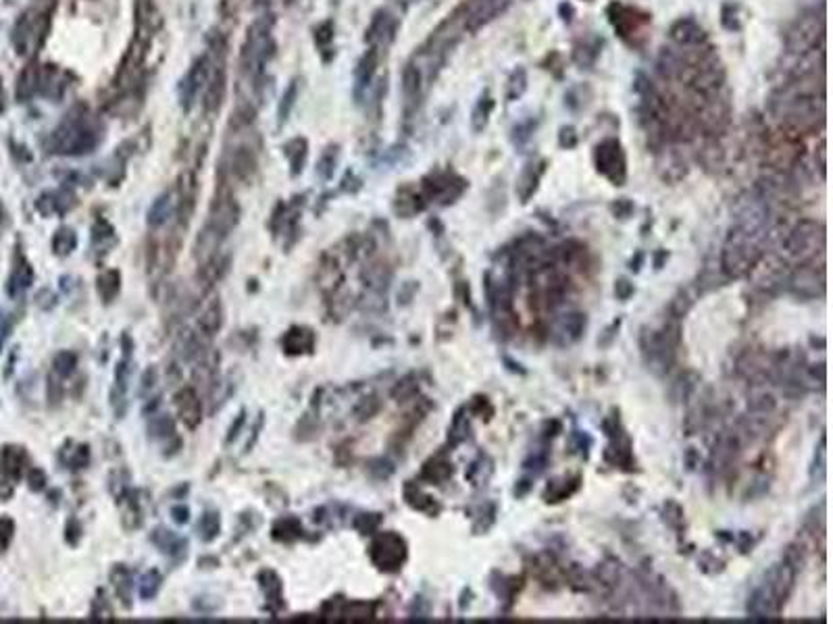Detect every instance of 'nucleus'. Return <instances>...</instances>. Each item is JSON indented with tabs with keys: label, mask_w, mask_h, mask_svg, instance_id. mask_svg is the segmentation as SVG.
I'll return each instance as SVG.
<instances>
[{
	"label": "nucleus",
	"mask_w": 833,
	"mask_h": 624,
	"mask_svg": "<svg viewBox=\"0 0 833 624\" xmlns=\"http://www.w3.org/2000/svg\"><path fill=\"white\" fill-rule=\"evenodd\" d=\"M452 475V464H448V462H438V460H431L429 464H425V468H423V477L425 479H429V481H444L446 477H450Z\"/></svg>",
	"instance_id": "nucleus-36"
},
{
	"label": "nucleus",
	"mask_w": 833,
	"mask_h": 624,
	"mask_svg": "<svg viewBox=\"0 0 833 624\" xmlns=\"http://www.w3.org/2000/svg\"><path fill=\"white\" fill-rule=\"evenodd\" d=\"M300 533H303V529H300V522L296 518H281L273 527V537L279 541H294L300 537Z\"/></svg>",
	"instance_id": "nucleus-24"
},
{
	"label": "nucleus",
	"mask_w": 833,
	"mask_h": 624,
	"mask_svg": "<svg viewBox=\"0 0 833 624\" xmlns=\"http://www.w3.org/2000/svg\"><path fill=\"white\" fill-rule=\"evenodd\" d=\"M175 408H177L179 421L190 431H194L202 421V402H200L194 387H182L175 393Z\"/></svg>",
	"instance_id": "nucleus-7"
},
{
	"label": "nucleus",
	"mask_w": 833,
	"mask_h": 624,
	"mask_svg": "<svg viewBox=\"0 0 833 624\" xmlns=\"http://www.w3.org/2000/svg\"><path fill=\"white\" fill-rule=\"evenodd\" d=\"M78 366V356L69 350L56 354L55 358V375L56 377H69Z\"/></svg>",
	"instance_id": "nucleus-34"
},
{
	"label": "nucleus",
	"mask_w": 833,
	"mask_h": 624,
	"mask_svg": "<svg viewBox=\"0 0 833 624\" xmlns=\"http://www.w3.org/2000/svg\"><path fill=\"white\" fill-rule=\"evenodd\" d=\"M508 0H467L454 11L463 31H477L506 9Z\"/></svg>",
	"instance_id": "nucleus-3"
},
{
	"label": "nucleus",
	"mask_w": 833,
	"mask_h": 624,
	"mask_svg": "<svg viewBox=\"0 0 833 624\" xmlns=\"http://www.w3.org/2000/svg\"><path fill=\"white\" fill-rule=\"evenodd\" d=\"M379 522H382L379 514H362L361 518L357 520V529L367 535V533H373V531L379 527Z\"/></svg>",
	"instance_id": "nucleus-40"
},
{
	"label": "nucleus",
	"mask_w": 833,
	"mask_h": 624,
	"mask_svg": "<svg viewBox=\"0 0 833 624\" xmlns=\"http://www.w3.org/2000/svg\"><path fill=\"white\" fill-rule=\"evenodd\" d=\"M188 508L186 506H179V508H173V518H175V522H179V524H184V522H188Z\"/></svg>",
	"instance_id": "nucleus-48"
},
{
	"label": "nucleus",
	"mask_w": 833,
	"mask_h": 624,
	"mask_svg": "<svg viewBox=\"0 0 833 624\" xmlns=\"http://www.w3.org/2000/svg\"><path fill=\"white\" fill-rule=\"evenodd\" d=\"M375 67H377V51L371 48L367 55L362 56L361 63H359V73H357L359 85H367V83L371 82V78L375 73Z\"/></svg>",
	"instance_id": "nucleus-32"
},
{
	"label": "nucleus",
	"mask_w": 833,
	"mask_h": 624,
	"mask_svg": "<svg viewBox=\"0 0 833 624\" xmlns=\"http://www.w3.org/2000/svg\"><path fill=\"white\" fill-rule=\"evenodd\" d=\"M465 190V181L456 175H436L429 184H425V191L431 200H440V202H454V198H459Z\"/></svg>",
	"instance_id": "nucleus-9"
},
{
	"label": "nucleus",
	"mask_w": 833,
	"mask_h": 624,
	"mask_svg": "<svg viewBox=\"0 0 833 624\" xmlns=\"http://www.w3.org/2000/svg\"><path fill=\"white\" fill-rule=\"evenodd\" d=\"M609 19H611L614 31L623 38V40H632L636 33H641L644 26L650 21L646 13H639L638 9L634 6H627V4H621V2H612L609 6Z\"/></svg>",
	"instance_id": "nucleus-6"
},
{
	"label": "nucleus",
	"mask_w": 833,
	"mask_h": 624,
	"mask_svg": "<svg viewBox=\"0 0 833 624\" xmlns=\"http://www.w3.org/2000/svg\"><path fill=\"white\" fill-rule=\"evenodd\" d=\"M540 173H542V171H535V166H533V164H528V169L523 171V175H521V179H519V184H517V190H521L523 186H528V190H525V194H523V202H528L529 196L535 191L538 179H540Z\"/></svg>",
	"instance_id": "nucleus-37"
},
{
	"label": "nucleus",
	"mask_w": 833,
	"mask_h": 624,
	"mask_svg": "<svg viewBox=\"0 0 833 624\" xmlns=\"http://www.w3.org/2000/svg\"><path fill=\"white\" fill-rule=\"evenodd\" d=\"M823 38H825L823 17L808 13L798 17V21L787 31V48L794 55H806L817 51V44L823 46Z\"/></svg>",
	"instance_id": "nucleus-2"
},
{
	"label": "nucleus",
	"mask_w": 833,
	"mask_h": 624,
	"mask_svg": "<svg viewBox=\"0 0 833 624\" xmlns=\"http://www.w3.org/2000/svg\"><path fill=\"white\" fill-rule=\"evenodd\" d=\"M157 379H159V375H157V369L154 366H148L146 369V373L142 375V387H140V391L146 396L148 391H152L154 389V385H157Z\"/></svg>",
	"instance_id": "nucleus-43"
},
{
	"label": "nucleus",
	"mask_w": 833,
	"mask_h": 624,
	"mask_svg": "<svg viewBox=\"0 0 833 624\" xmlns=\"http://www.w3.org/2000/svg\"><path fill=\"white\" fill-rule=\"evenodd\" d=\"M528 90V73L525 69H517L510 80H508V90H506V98L508 100H517L523 96V92Z\"/></svg>",
	"instance_id": "nucleus-33"
},
{
	"label": "nucleus",
	"mask_w": 833,
	"mask_h": 624,
	"mask_svg": "<svg viewBox=\"0 0 833 624\" xmlns=\"http://www.w3.org/2000/svg\"><path fill=\"white\" fill-rule=\"evenodd\" d=\"M313 346H315V333L306 327H292L281 339L283 352L290 354V356L313 352Z\"/></svg>",
	"instance_id": "nucleus-10"
},
{
	"label": "nucleus",
	"mask_w": 833,
	"mask_h": 624,
	"mask_svg": "<svg viewBox=\"0 0 833 624\" xmlns=\"http://www.w3.org/2000/svg\"><path fill=\"white\" fill-rule=\"evenodd\" d=\"M198 331L202 333V335H206V337H213V335H217V331L221 329L223 325V304L221 300L217 298H211L209 302H206V306L202 308V312L198 314Z\"/></svg>",
	"instance_id": "nucleus-11"
},
{
	"label": "nucleus",
	"mask_w": 833,
	"mask_h": 624,
	"mask_svg": "<svg viewBox=\"0 0 833 624\" xmlns=\"http://www.w3.org/2000/svg\"><path fill=\"white\" fill-rule=\"evenodd\" d=\"M88 460H90V452H88V448H85V445H80V448L73 452V460H71V466H73V468H83V466L88 464Z\"/></svg>",
	"instance_id": "nucleus-47"
},
{
	"label": "nucleus",
	"mask_w": 833,
	"mask_h": 624,
	"mask_svg": "<svg viewBox=\"0 0 833 624\" xmlns=\"http://www.w3.org/2000/svg\"><path fill=\"white\" fill-rule=\"evenodd\" d=\"M415 389H416V385L413 383V379H411V377H407V379L400 381V383L396 385V389H394L392 393H394L396 398L404 400V398H409L411 393H415Z\"/></svg>",
	"instance_id": "nucleus-44"
},
{
	"label": "nucleus",
	"mask_w": 833,
	"mask_h": 624,
	"mask_svg": "<svg viewBox=\"0 0 833 624\" xmlns=\"http://www.w3.org/2000/svg\"><path fill=\"white\" fill-rule=\"evenodd\" d=\"M238 221H240V206L234 200L227 184L219 179V188L215 191V198H213V204H211V213H209V221H206L204 227L211 229L221 240H225L234 231Z\"/></svg>",
	"instance_id": "nucleus-1"
},
{
	"label": "nucleus",
	"mask_w": 833,
	"mask_h": 624,
	"mask_svg": "<svg viewBox=\"0 0 833 624\" xmlns=\"http://www.w3.org/2000/svg\"><path fill=\"white\" fill-rule=\"evenodd\" d=\"M148 431H150L152 437L169 439V437H173V433H175V423H173V418H171L169 414H157V418L150 421Z\"/></svg>",
	"instance_id": "nucleus-30"
},
{
	"label": "nucleus",
	"mask_w": 833,
	"mask_h": 624,
	"mask_svg": "<svg viewBox=\"0 0 833 624\" xmlns=\"http://www.w3.org/2000/svg\"><path fill=\"white\" fill-rule=\"evenodd\" d=\"M130 354H132V350L127 348L123 352V358L119 360L117 369H115V385L109 393V398H111L109 402L119 418L123 416V412L127 408V385H130V371H132L130 369Z\"/></svg>",
	"instance_id": "nucleus-8"
},
{
	"label": "nucleus",
	"mask_w": 833,
	"mask_h": 624,
	"mask_svg": "<svg viewBox=\"0 0 833 624\" xmlns=\"http://www.w3.org/2000/svg\"><path fill=\"white\" fill-rule=\"evenodd\" d=\"M750 408L754 412H758V414H767V412H771L775 408V400H773V396H758V398L752 400Z\"/></svg>",
	"instance_id": "nucleus-41"
},
{
	"label": "nucleus",
	"mask_w": 833,
	"mask_h": 624,
	"mask_svg": "<svg viewBox=\"0 0 833 624\" xmlns=\"http://www.w3.org/2000/svg\"><path fill=\"white\" fill-rule=\"evenodd\" d=\"M152 541L157 543L159 549H163L165 554H177V551H184L186 549V541L182 537H177L175 533L167 531V529H157L154 535H152Z\"/></svg>",
	"instance_id": "nucleus-21"
},
{
	"label": "nucleus",
	"mask_w": 833,
	"mask_h": 624,
	"mask_svg": "<svg viewBox=\"0 0 833 624\" xmlns=\"http://www.w3.org/2000/svg\"><path fill=\"white\" fill-rule=\"evenodd\" d=\"M671 38L679 46H698L704 40V31L694 19H681L671 28Z\"/></svg>",
	"instance_id": "nucleus-14"
},
{
	"label": "nucleus",
	"mask_w": 833,
	"mask_h": 624,
	"mask_svg": "<svg viewBox=\"0 0 833 624\" xmlns=\"http://www.w3.org/2000/svg\"><path fill=\"white\" fill-rule=\"evenodd\" d=\"M96 290H98L103 302H107V304L112 302V300L117 298L119 290H121V275H119V271L117 269H109V271L103 273L98 277V281H96Z\"/></svg>",
	"instance_id": "nucleus-19"
},
{
	"label": "nucleus",
	"mask_w": 833,
	"mask_h": 624,
	"mask_svg": "<svg viewBox=\"0 0 833 624\" xmlns=\"http://www.w3.org/2000/svg\"><path fill=\"white\" fill-rule=\"evenodd\" d=\"M258 583H261V589L265 591V596L269 601H279L281 599V583H279V576L273 570H263L258 574Z\"/></svg>",
	"instance_id": "nucleus-26"
},
{
	"label": "nucleus",
	"mask_w": 833,
	"mask_h": 624,
	"mask_svg": "<svg viewBox=\"0 0 833 624\" xmlns=\"http://www.w3.org/2000/svg\"><path fill=\"white\" fill-rule=\"evenodd\" d=\"M231 173L240 181H248L256 173V157L250 148H238V152L231 157Z\"/></svg>",
	"instance_id": "nucleus-16"
},
{
	"label": "nucleus",
	"mask_w": 833,
	"mask_h": 624,
	"mask_svg": "<svg viewBox=\"0 0 833 624\" xmlns=\"http://www.w3.org/2000/svg\"><path fill=\"white\" fill-rule=\"evenodd\" d=\"M614 294L619 300H627L634 294V285L627 281V279H619L617 285H614Z\"/></svg>",
	"instance_id": "nucleus-46"
},
{
	"label": "nucleus",
	"mask_w": 833,
	"mask_h": 624,
	"mask_svg": "<svg viewBox=\"0 0 833 624\" xmlns=\"http://www.w3.org/2000/svg\"><path fill=\"white\" fill-rule=\"evenodd\" d=\"M394 36V23L389 19L388 13H379L373 21V26L369 29V40H384V38H392Z\"/></svg>",
	"instance_id": "nucleus-29"
},
{
	"label": "nucleus",
	"mask_w": 833,
	"mask_h": 624,
	"mask_svg": "<svg viewBox=\"0 0 833 624\" xmlns=\"http://www.w3.org/2000/svg\"><path fill=\"white\" fill-rule=\"evenodd\" d=\"M111 581L117 596L121 597L123 603L130 606V597H132V572L127 569H123L121 564H117L111 570Z\"/></svg>",
	"instance_id": "nucleus-20"
},
{
	"label": "nucleus",
	"mask_w": 833,
	"mask_h": 624,
	"mask_svg": "<svg viewBox=\"0 0 833 624\" xmlns=\"http://www.w3.org/2000/svg\"><path fill=\"white\" fill-rule=\"evenodd\" d=\"M814 283H817V273L806 271V269L796 273L794 279H792V287L798 294H802V296H817V285Z\"/></svg>",
	"instance_id": "nucleus-27"
},
{
	"label": "nucleus",
	"mask_w": 833,
	"mask_h": 624,
	"mask_svg": "<svg viewBox=\"0 0 833 624\" xmlns=\"http://www.w3.org/2000/svg\"><path fill=\"white\" fill-rule=\"evenodd\" d=\"M26 466V452L21 448H4L0 454V470L9 479H19Z\"/></svg>",
	"instance_id": "nucleus-15"
},
{
	"label": "nucleus",
	"mask_w": 833,
	"mask_h": 624,
	"mask_svg": "<svg viewBox=\"0 0 833 624\" xmlns=\"http://www.w3.org/2000/svg\"><path fill=\"white\" fill-rule=\"evenodd\" d=\"M817 242V225L805 221L800 223L787 238V250L792 254H805L808 248H812Z\"/></svg>",
	"instance_id": "nucleus-13"
},
{
	"label": "nucleus",
	"mask_w": 833,
	"mask_h": 624,
	"mask_svg": "<svg viewBox=\"0 0 833 624\" xmlns=\"http://www.w3.org/2000/svg\"><path fill=\"white\" fill-rule=\"evenodd\" d=\"M219 529H221V520H219L217 512H206V514L202 516L200 527H198L200 537H202L204 541H213V539L219 535Z\"/></svg>",
	"instance_id": "nucleus-31"
},
{
	"label": "nucleus",
	"mask_w": 833,
	"mask_h": 624,
	"mask_svg": "<svg viewBox=\"0 0 833 624\" xmlns=\"http://www.w3.org/2000/svg\"><path fill=\"white\" fill-rule=\"evenodd\" d=\"M738 11H740V6H738V4H731V2L723 6V26L727 29L742 28V23L738 21Z\"/></svg>",
	"instance_id": "nucleus-38"
},
{
	"label": "nucleus",
	"mask_w": 833,
	"mask_h": 624,
	"mask_svg": "<svg viewBox=\"0 0 833 624\" xmlns=\"http://www.w3.org/2000/svg\"><path fill=\"white\" fill-rule=\"evenodd\" d=\"M75 244H78V236H75L73 229H69V227L58 229L55 240H53V248H55L56 254H61V256L71 254V252L75 250Z\"/></svg>",
	"instance_id": "nucleus-28"
},
{
	"label": "nucleus",
	"mask_w": 833,
	"mask_h": 624,
	"mask_svg": "<svg viewBox=\"0 0 833 624\" xmlns=\"http://www.w3.org/2000/svg\"><path fill=\"white\" fill-rule=\"evenodd\" d=\"M161 574L157 570H148L142 578V585H140V596L144 599H152V597L159 593L161 589Z\"/></svg>",
	"instance_id": "nucleus-35"
},
{
	"label": "nucleus",
	"mask_w": 833,
	"mask_h": 624,
	"mask_svg": "<svg viewBox=\"0 0 833 624\" xmlns=\"http://www.w3.org/2000/svg\"><path fill=\"white\" fill-rule=\"evenodd\" d=\"M31 279H33L31 267H29L26 260H21V265L15 267V271L11 275V279H9V294L15 296V294L23 292L26 287L31 285Z\"/></svg>",
	"instance_id": "nucleus-22"
},
{
	"label": "nucleus",
	"mask_w": 833,
	"mask_h": 624,
	"mask_svg": "<svg viewBox=\"0 0 833 624\" xmlns=\"http://www.w3.org/2000/svg\"><path fill=\"white\" fill-rule=\"evenodd\" d=\"M344 618L348 620H369L375 616V603H369V601H350L346 608H342L340 612Z\"/></svg>",
	"instance_id": "nucleus-25"
},
{
	"label": "nucleus",
	"mask_w": 833,
	"mask_h": 624,
	"mask_svg": "<svg viewBox=\"0 0 833 624\" xmlns=\"http://www.w3.org/2000/svg\"><path fill=\"white\" fill-rule=\"evenodd\" d=\"M29 487L33 489V491H40V489H44V485H46V475L42 472V470H38V468H31L29 470Z\"/></svg>",
	"instance_id": "nucleus-45"
},
{
	"label": "nucleus",
	"mask_w": 833,
	"mask_h": 624,
	"mask_svg": "<svg viewBox=\"0 0 833 624\" xmlns=\"http://www.w3.org/2000/svg\"><path fill=\"white\" fill-rule=\"evenodd\" d=\"M492 109H494V100L490 98V94H486V96H481L479 98V102H477V107L473 109V117H471V123H473V132H483L486 129V125H488V121H490V115H492Z\"/></svg>",
	"instance_id": "nucleus-23"
},
{
	"label": "nucleus",
	"mask_w": 833,
	"mask_h": 624,
	"mask_svg": "<svg viewBox=\"0 0 833 624\" xmlns=\"http://www.w3.org/2000/svg\"><path fill=\"white\" fill-rule=\"evenodd\" d=\"M206 96H204V105H206V110H215L221 107L223 102V96H225V73H223L221 69H217L213 75H209V80H206Z\"/></svg>",
	"instance_id": "nucleus-17"
},
{
	"label": "nucleus",
	"mask_w": 833,
	"mask_h": 624,
	"mask_svg": "<svg viewBox=\"0 0 833 624\" xmlns=\"http://www.w3.org/2000/svg\"><path fill=\"white\" fill-rule=\"evenodd\" d=\"M13 520L11 518H0V551H4L9 547V543L13 539Z\"/></svg>",
	"instance_id": "nucleus-39"
},
{
	"label": "nucleus",
	"mask_w": 833,
	"mask_h": 624,
	"mask_svg": "<svg viewBox=\"0 0 833 624\" xmlns=\"http://www.w3.org/2000/svg\"><path fill=\"white\" fill-rule=\"evenodd\" d=\"M596 166L598 171L609 177L614 186H623L625 177H627V169H625V154H623V148L617 139H604L598 148H596Z\"/></svg>",
	"instance_id": "nucleus-5"
},
{
	"label": "nucleus",
	"mask_w": 833,
	"mask_h": 624,
	"mask_svg": "<svg viewBox=\"0 0 833 624\" xmlns=\"http://www.w3.org/2000/svg\"><path fill=\"white\" fill-rule=\"evenodd\" d=\"M585 329V317L583 314H565L555 327V337L560 346H569L575 339H580Z\"/></svg>",
	"instance_id": "nucleus-12"
},
{
	"label": "nucleus",
	"mask_w": 833,
	"mask_h": 624,
	"mask_svg": "<svg viewBox=\"0 0 833 624\" xmlns=\"http://www.w3.org/2000/svg\"><path fill=\"white\" fill-rule=\"evenodd\" d=\"M173 211H175L173 191H167V194H163V196L152 204V208L148 211V225H150V227H161L163 223H167V218L171 217Z\"/></svg>",
	"instance_id": "nucleus-18"
},
{
	"label": "nucleus",
	"mask_w": 833,
	"mask_h": 624,
	"mask_svg": "<svg viewBox=\"0 0 833 624\" xmlns=\"http://www.w3.org/2000/svg\"><path fill=\"white\" fill-rule=\"evenodd\" d=\"M379 410V402H377V398H367V400H362L361 406L357 408V414H359V418H371L375 412Z\"/></svg>",
	"instance_id": "nucleus-42"
},
{
	"label": "nucleus",
	"mask_w": 833,
	"mask_h": 624,
	"mask_svg": "<svg viewBox=\"0 0 833 624\" xmlns=\"http://www.w3.org/2000/svg\"><path fill=\"white\" fill-rule=\"evenodd\" d=\"M371 560L379 570L396 572L407 560V543L396 533H382L371 543Z\"/></svg>",
	"instance_id": "nucleus-4"
}]
</instances>
